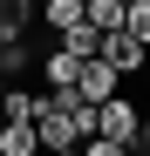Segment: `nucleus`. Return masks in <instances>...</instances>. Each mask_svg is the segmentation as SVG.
Returning a JSON list of instances; mask_svg holds the SVG:
<instances>
[{"instance_id":"obj_13","label":"nucleus","mask_w":150,"mask_h":156,"mask_svg":"<svg viewBox=\"0 0 150 156\" xmlns=\"http://www.w3.org/2000/svg\"><path fill=\"white\" fill-rule=\"evenodd\" d=\"M137 149H143V156H150V115H143V129H137Z\"/></svg>"},{"instance_id":"obj_14","label":"nucleus","mask_w":150,"mask_h":156,"mask_svg":"<svg viewBox=\"0 0 150 156\" xmlns=\"http://www.w3.org/2000/svg\"><path fill=\"white\" fill-rule=\"evenodd\" d=\"M48 156H82V149H48Z\"/></svg>"},{"instance_id":"obj_11","label":"nucleus","mask_w":150,"mask_h":156,"mask_svg":"<svg viewBox=\"0 0 150 156\" xmlns=\"http://www.w3.org/2000/svg\"><path fill=\"white\" fill-rule=\"evenodd\" d=\"M28 68H41L28 55V41H0V75H28Z\"/></svg>"},{"instance_id":"obj_7","label":"nucleus","mask_w":150,"mask_h":156,"mask_svg":"<svg viewBox=\"0 0 150 156\" xmlns=\"http://www.w3.org/2000/svg\"><path fill=\"white\" fill-rule=\"evenodd\" d=\"M55 41L68 48V55H82V61H96V55H103V27H89V20H75V27H62Z\"/></svg>"},{"instance_id":"obj_10","label":"nucleus","mask_w":150,"mask_h":156,"mask_svg":"<svg viewBox=\"0 0 150 156\" xmlns=\"http://www.w3.org/2000/svg\"><path fill=\"white\" fill-rule=\"evenodd\" d=\"M34 102H41V95H28V88H7V95H0V122H34Z\"/></svg>"},{"instance_id":"obj_2","label":"nucleus","mask_w":150,"mask_h":156,"mask_svg":"<svg viewBox=\"0 0 150 156\" xmlns=\"http://www.w3.org/2000/svg\"><path fill=\"white\" fill-rule=\"evenodd\" d=\"M75 95H82L89 109H96V102H109V95H123V68H109L103 55H96V61H82V82H75Z\"/></svg>"},{"instance_id":"obj_16","label":"nucleus","mask_w":150,"mask_h":156,"mask_svg":"<svg viewBox=\"0 0 150 156\" xmlns=\"http://www.w3.org/2000/svg\"><path fill=\"white\" fill-rule=\"evenodd\" d=\"M143 75H150V68H143Z\"/></svg>"},{"instance_id":"obj_15","label":"nucleus","mask_w":150,"mask_h":156,"mask_svg":"<svg viewBox=\"0 0 150 156\" xmlns=\"http://www.w3.org/2000/svg\"><path fill=\"white\" fill-rule=\"evenodd\" d=\"M123 7H130V0H123Z\"/></svg>"},{"instance_id":"obj_3","label":"nucleus","mask_w":150,"mask_h":156,"mask_svg":"<svg viewBox=\"0 0 150 156\" xmlns=\"http://www.w3.org/2000/svg\"><path fill=\"white\" fill-rule=\"evenodd\" d=\"M103 61L123 68V75H143V68H150V48H143L130 27H116V34H103Z\"/></svg>"},{"instance_id":"obj_1","label":"nucleus","mask_w":150,"mask_h":156,"mask_svg":"<svg viewBox=\"0 0 150 156\" xmlns=\"http://www.w3.org/2000/svg\"><path fill=\"white\" fill-rule=\"evenodd\" d=\"M137 129H143V109L130 95H109V102H96V136H116L123 149H137Z\"/></svg>"},{"instance_id":"obj_6","label":"nucleus","mask_w":150,"mask_h":156,"mask_svg":"<svg viewBox=\"0 0 150 156\" xmlns=\"http://www.w3.org/2000/svg\"><path fill=\"white\" fill-rule=\"evenodd\" d=\"M28 20H41L34 0H0V41H21V34H28Z\"/></svg>"},{"instance_id":"obj_8","label":"nucleus","mask_w":150,"mask_h":156,"mask_svg":"<svg viewBox=\"0 0 150 156\" xmlns=\"http://www.w3.org/2000/svg\"><path fill=\"white\" fill-rule=\"evenodd\" d=\"M41 20H48V27H75V20H89V0H41Z\"/></svg>"},{"instance_id":"obj_12","label":"nucleus","mask_w":150,"mask_h":156,"mask_svg":"<svg viewBox=\"0 0 150 156\" xmlns=\"http://www.w3.org/2000/svg\"><path fill=\"white\" fill-rule=\"evenodd\" d=\"M123 27H130V34L150 48V0H130V20H123Z\"/></svg>"},{"instance_id":"obj_4","label":"nucleus","mask_w":150,"mask_h":156,"mask_svg":"<svg viewBox=\"0 0 150 156\" xmlns=\"http://www.w3.org/2000/svg\"><path fill=\"white\" fill-rule=\"evenodd\" d=\"M41 75H48V88H75V82H82V55H68V48L55 41L41 55Z\"/></svg>"},{"instance_id":"obj_9","label":"nucleus","mask_w":150,"mask_h":156,"mask_svg":"<svg viewBox=\"0 0 150 156\" xmlns=\"http://www.w3.org/2000/svg\"><path fill=\"white\" fill-rule=\"evenodd\" d=\"M123 20H130V7H123V0H89V27H103V34H116Z\"/></svg>"},{"instance_id":"obj_5","label":"nucleus","mask_w":150,"mask_h":156,"mask_svg":"<svg viewBox=\"0 0 150 156\" xmlns=\"http://www.w3.org/2000/svg\"><path fill=\"white\" fill-rule=\"evenodd\" d=\"M0 156H41V129L34 122H0Z\"/></svg>"}]
</instances>
